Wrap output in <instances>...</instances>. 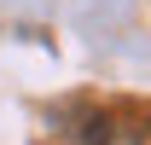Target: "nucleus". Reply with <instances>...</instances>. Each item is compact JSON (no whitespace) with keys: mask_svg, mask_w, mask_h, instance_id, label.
Here are the masks:
<instances>
[{"mask_svg":"<svg viewBox=\"0 0 151 145\" xmlns=\"http://www.w3.org/2000/svg\"><path fill=\"white\" fill-rule=\"evenodd\" d=\"M81 145H145V134L128 122H111V116H99V122L81 128Z\"/></svg>","mask_w":151,"mask_h":145,"instance_id":"nucleus-1","label":"nucleus"}]
</instances>
